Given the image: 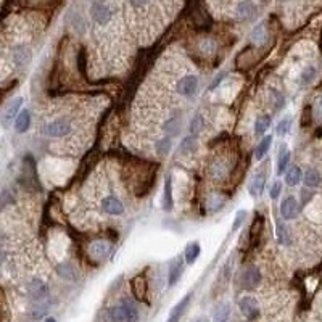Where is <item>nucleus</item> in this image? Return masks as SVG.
<instances>
[{
	"mask_svg": "<svg viewBox=\"0 0 322 322\" xmlns=\"http://www.w3.org/2000/svg\"><path fill=\"white\" fill-rule=\"evenodd\" d=\"M31 58H32V53H31L29 47L15 45L11 48V61H13L15 66H18V68L27 66V64L31 63Z\"/></svg>",
	"mask_w": 322,
	"mask_h": 322,
	"instance_id": "20e7f679",
	"label": "nucleus"
},
{
	"mask_svg": "<svg viewBox=\"0 0 322 322\" xmlns=\"http://www.w3.org/2000/svg\"><path fill=\"white\" fill-rule=\"evenodd\" d=\"M321 181H322V177L319 174V171L313 169V168L308 169L305 173V176H303V182H305L306 187H318V185L321 184Z\"/></svg>",
	"mask_w": 322,
	"mask_h": 322,
	"instance_id": "aec40b11",
	"label": "nucleus"
},
{
	"mask_svg": "<svg viewBox=\"0 0 322 322\" xmlns=\"http://www.w3.org/2000/svg\"><path fill=\"white\" fill-rule=\"evenodd\" d=\"M289 161H290V152L289 148L282 145L281 147V153H279V163H277V173L282 174L285 169L289 166Z\"/></svg>",
	"mask_w": 322,
	"mask_h": 322,
	"instance_id": "b1692460",
	"label": "nucleus"
},
{
	"mask_svg": "<svg viewBox=\"0 0 322 322\" xmlns=\"http://www.w3.org/2000/svg\"><path fill=\"white\" fill-rule=\"evenodd\" d=\"M281 190H282V182L281 181H276L273 185H271V189H269V195L273 200L279 198V195H281Z\"/></svg>",
	"mask_w": 322,
	"mask_h": 322,
	"instance_id": "4c0bfd02",
	"label": "nucleus"
},
{
	"mask_svg": "<svg viewBox=\"0 0 322 322\" xmlns=\"http://www.w3.org/2000/svg\"><path fill=\"white\" fill-rule=\"evenodd\" d=\"M197 148V137L195 135H189L181 142V147H179V152L184 155H190L193 153V150Z\"/></svg>",
	"mask_w": 322,
	"mask_h": 322,
	"instance_id": "a878e982",
	"label": "nucleus"
},
{
	"mask_svg": "<svg viewBox=\"0 0 322 322\" xmlns=\"http://www.w3.org/2000/svg\"><path fill=\"white\" fill-rule=\"evenodd\" d=\"M102 210L106 214H111V216H118V214H123L124 213V205L116 197H106V198H103V202H102Z\"/></svg>",
	"mask_w": 322,
	"mask_h": 322,
	"instance_id": "9b49d317",
	"label": "nucleus"
},
{
	"mask_svg": "<svg viewBox=\"0 0 322 322\" xmlns=\"http://www.w3.org/2000/svg\"><path fill=\"white\" fill-rule=\"evenodd\" d=\"M269 95H271V98H273V105H274V110H276V111H279L281 108H284L285 98H284V95L281 94V92L276 90V89H271V90H269Z\"/></svg>",
	"mask_w": 322,
	"mask_h": 322,
	"instance_id": "c85d7f7f",
	"label": "nucleus"
},
{
	"mask_svg": "<svg viewBox=\"0 0 322 322\" xmlns=\"http://www.w3.org/2000/svg\"><path fill=\"white\" fill-rule=\"evenodd\" d=\"M203 126H205L203 116H200V114H197V116H193L192 123H190V131H192V134H198V132L203 129Z\"/></svg>",
	"mask_w": 322,
	"mask_h": 322,
	"instance_id": "473e14b6",
	"label": "nucleus"
},
{
	"mask_svg": "<svg viewBox=\"0 0 322 322\" xmlns=\"http://www.w3.org/2000/svg\"><path fill=\"white\" fill-rule=\"evenodd\" d=\"M192 322H208V318H205V316H200V318H195Z\"/></svg>",
	"mask_w": 322,
	"mask_h": 322,
	"instance_id": "79ce46f5",
	"label": "nucleus"
},
{
	"mask_svg": "<svg viewBox=\"0 0 322 322\" xmlns=\"http://www.w3.org/2000/svg\"><path fill=\"white\" fill-rule=\"evenodd\" d=\"M314 74H316V69H314L313 66H308V68L303 71V74H302V84L311 82L313 77H314Z\"/></svg>",
	"mask_w": 322,
	"mask_h": 322,
	"instance_id": "e433bc0d",
	"label": "nucleus"
},
{
	"mask_svg": "<svg viewBox=\"0 0 322 322\" xmlns=\"http://www.w3.org/2000/svg\"><path fill=\"white\" fill-rule=\"evenodd\" d=\"M190 298H192V293H189V295H185V297L181 300V302H179V303L173 308V310H171L166 322H181V318L184 316V313H185V310H187V306H189V303H190Z\"/></svg>",
	"mask_w": 322,
	"mask_h": 322,
	"instance_id": "f8f14e48",
	"label": "nucleus"
},
{
	"mask_svg": "<svg viewBox=\"0 0 322 322\" xmlns=\"http://www.w3.org/2000/svg\"><path fill=\"white\" fill-rule=\"evenodd\" d=\"M277 240H279L281 245H290V243H292L289 229L285 226H277Z\"/></svg>",
	"mask_w": 322,
	"mask_h": 322,
	"instance_id": "c756f323",
	"label": "nucleus"
},
{
	"mask_svg": "<svg viewBox=\"0 0 322 322\" xmlns=\"http://www.w3.org/2000/svg\"><path fill=\"white\" fill-rule=\"evenodd\" d=\"M182 269H184V264L181 258H176L169 263V269H168V284L169 287H174L177 284V281L181 279L182 276Z\"/></svg>",
	"mask_w": 322,
	"mask_h": 322,
	"instance_id": "ddd939ff",
	"label": "nucleus"
},
{
	"mask_svg": "<svg viewBox=\"0 0 322 322\" xmlns=\"http://www.w3.org/2000/svg\"><path fill=\"white\" fill-rule=\"evenodd\" d=\"M27 293H29V297L32 300H35L37 303H42V300L48 295V289L42 281L34 279V281H31L29 285H27Z\"/></svg>",
	"mask_w": 322,
	"mask_h": 322,
	"instance_id": "1a4fd4ad",
	"label": "nucleus"
},
{
	"mask_svg": "<svg viewBox=\"0 0 322 322\" xmlns=\"http://www.w3.org/2000/svg\"><path fill=\"white\" fill-rule=\"evenodd\" d=\"M245 219H247V211H239L237 213V216H235V221H234V226H232V231H237V229L245 223Z\"/></svg>",
	"mask_w": 322,
	"mask_h": 322,
	"instance_id": "58836bf2",
	"label": "nucleus"
},
{
	"mask_svg": "<svg viewBox=\"0 0 322 322\" xmlns=\"http://www.w3.org/2000/svg\"><path fill=\"white\" fill-rule=\"evenodd\" d=\"M56 273H58L60 277H63L64 281H76V271L74 268L68 263H63L56 268Z\"/></svg>",
	"mask_w": 322,
	"mask_h": 322,
	"instance_id": "393cba45",
	"label": "nucleus"
},
{
	"mask_svg": "<svg viewBox=\"0 0 322 322\" xmlns=\"http://www.w3.org/2000/svg\"><path fill=\"white\" fill-rule=\"evenodd\" d=\"M71 131H73V127H71V123L68 119H55L44 127V134L47 137H55V139L64 137V135H68Z\"/></svg>",
	"mask_w": 322,
	"mask_h": 322,
	"instance_id": "f03ea898",
	"label": "nucleus"
},
{
	"mask_svg": "<svg viewBox=\"0 0 322 322\" xmlns=\"http://www.w3.org/2000/svg\"><path fill=\"white\" fill-rule=\"evenodd\" d=\"M132 292H134V295L137 297L139 300L142 298H145V293H147V282H145V279L142 277V276H137L132 281Z\"/></svg>",
	"mask_w": 322,
	"mask_h": 322,
	"instance_id": "4be33fe9",
	"label": "nucleus"
},
{
	"mask_svg": "<svg viewBox=\"0 0 322 322\" xmlns=\"http://www.w3.org/2000/svg\"><path fill=\"white\" fill-rule=\"evenodd\" d=\"M29 127H31V111L29 110H23L18 114V118L15 119V131L19 132V134H23Z\"/></svg>",
	"mask_w": 322,
	"mask_h": 322,
	"instance_id": "dca6fc26",
	"label": "nucleus"
},
{
	"mask_svg": "<svg viewBox=\"0 0 322 322\" xmlns=\"http://www.w3.org/2000/svg\"><path fill=\"white\" fill-rule=\"evenodd\" d=\"M290 126H292V119L290 118H284L281 123L277 124V127H276V132L279 134V135H285L289 131H290Z\"/></svg>",
	"mask_w": 322,
	"mask_h": 322,
	"instance_id": "72a5a7b5",
	"label": "nucleus"
},
{
	"mask_svg": "<svg viewBox=\"0 0 322 322\" xmlns=\"http://www.w3.org/2000/svg\"><path fill=\"white\" fill-rule=\"evenodd\" d=\"M111 243L106 242V240H95L94 243H90L89 247V253L94 260H103L110 255L111 252Z\"/></svg>",
	"mask_w": 322,
	"mask_h": 322,
	"instance_id": "9d476101",
	"label": "nucleus"
},
{
	"mask_svg": "<svg viewBox=\"0 0 322 322\" xmlns=\"http://www.w3.org/2000/svg\"><path fill=\"white\" fill-rule=\"evenodd\" d=\"M237 16L240 19H245V21L253 19L256 16V5L252 3V2L237 3Z\"/></svg>",
	"mask_w": 322,
	"mask_h": 322,
	"instance_id": "2eb2a0df",
	"label": "nucleus"
},
{
	"mask_svg": "<svg viewBox=\"0 0 322 322\" xmlns=\"http://www.w3.org/2000/svg\"><path fill=\"white\" fill-rule=\"evenodd\" d=\"M261 282V273H260V269L258 268H248L243 271V274H242V285H243V289H247V290H253L256 289L258 285H260Z\"/></svg>",
	"mask_w": 322,
	"mask_h": 322,
	"instance_id": "423d86ee",
	"label": "nucleus"
},
{
	"mask_svg": "<svg viewBox=\"0 0 322 322\" xmlns=\"http://www.w3.org/2000/svg\"><path fill=\"white\" fill-rule=\"evenodd\" d=\"M174 206L173 202V177L168 176L166 182H164V197H163V208L166 211H171Z\"/></svg>",
	"mask_w": 322,
	"mask_h": 322,
	"instance_id": "f3484780",
	"label": "nucleus"
},
{
	"mask_svg": "<svg viewBox=\"0 0 322 322\" xmlns=\"http://www.w3.org/2000/svg\"><path fill=\"white\" fill-rule=\"evenodd\" d=\"M108 318L111 322H137L139 310L131 300H124V302L111 308L108 311Z\"/></svg>",
	"mask_w": 322,
	"mask_h": 322,
	"instance_id": "f257e3e1",
	"label": "nucleus"
},
{
	"mask_svg": "<svg viewBox=\"0 0 322 322\" xmlns=\"http://www.w3.org/2000/svg\"><path fill=\"white\" fill-rule=\"evenodd\" d=\"M90 15L94 18L95 23L98 24H106L108 21L111 19L113 13L110 10V6L106 3H102V2H94L90 5Z\"/></svg>",
	"mask_w": 322,
	"mask_h": 322,
	"instance_id": "7ed1b4c3",
	"label": "nucleus"
},
{
	"mask_svg": "<svg viewBox=\"0 0 322 322\" xmlns=\"http://www.w3.org/2000/svg\"><path fill=\"white\" fill-rule=\"evenodd\" d=\"M210 173H211V176L214 177V179H224L226 176H227V168L224 166L223 163H214L213 166H211V169H210Z\"/></svg>",
	"mask_w": 322,
	"mask_h": 322,
	"instance_id": "7c9ffc66",
	"label": "nucleus"
},
{
	"mask_svg": "<svg viewBox=\"0 0 322 322\" xmlns=\"http://www.w3.org/2000/svg\"><path fill=\"white\" fill-rule=\"evenodd\" d=\"M200 48H202V52H205V53H211V52H214V48H216V42L213 39H203L200 42Z\"/></svg>",
	"mask_w": 322,
	"mask_h": 322,
	"instance_id": "c9c22d12",
	"label": "nucleus"
},
{
	"mask_svg": "<svg viewBox=\"0 0 322 322\" xmlns=\"http://www.w3.org/2000/svg\"><path fill=\"white\" fill-rule=\"evenodd\" d=\"M224 77H226V73H224V71H223V73H219V74L216 76V79H214V81L211 82V85H210V90H214V89H216L218 85H219L221 82H223Z\"/></svg>",
	"mask_w": 322,
	"mask_h": 322,
	"instance_id": "ea45409f",
	"label": "nucleus"
},
{
	"mask_svg": "<svg viewBox=\"0 0 322 322\" xmlns=\"http://www.w3.org/2000/svg\"><path fill=\"white\" fill-rule=\"evenodd\" d=\"M198 89V77L197 76H185L177 82V92L184 97H192Z\"/></svg>",
	"mask_w": 322,
	"mask_h": 322,
	"instance_id": "6e6552de",
	"label": "nucleus"
},
{
	"mask_svg": "<svg viewBox=\"0 0 322 322\" xmlns=\"http://www.w3.org/2000/svg\"><path fill=\"white\" fill-rule=\"evenodd\" d=\"M266 39V31H264V24H260L255 27V31L252 34V40L256 42V44H261Z\"/></svg>",
	"mask_w": 322,
	"mask_h": 322,
	"instance_id": "2f4dec72",
	"label": "nucleus"
},
{
	"mask_svg": "<svg viewBox=\"0 0 322 322\" xmlns=\"http://www.w3.org/2000/svg\"><path fill=\"white\" fill-rule=\"evenodd\" d=\"M171 140L169 139H163L160 140L158 144H156V152H158L160 155H168L169 153V150H171Z\"/></svg>",
	"mask_w": 322,
	"mask_h": 322,
	"instance_id": "f704fd0d",
	"label": "nucleus"
},
{
	"mask_svg": "<svg viewBox=\"0 0 322 322\" xmlns=\"http://www.w3.org/2000/svg\"><path fill=\"white\" fill-rule=\"evenodd\" d=\"M231 318V305L219 303L213 311V322H227Z\"/></svg>",
	"mask_w": 322,
	"mask_h": 322,
	"instance_id": "a211bd4d",
	"label": "nucleus"
},
{
	"mask_svg": "<svg viewBox=\"0 0 322 322\" xmlns=\"http://www.w3.org/2000/svg\"><path fill=\"white\" fill-rule=\"evenodd\" d=\"M271 144H273V135H266L260 144H258V147H256V158L258 160H261L264 155L268 153V150H269V147H271Z\"/></svg>",
	"mask_w": 322,
	"mask_h": 322,
	"instance_id": "bb28decb",
	"label": "nucleus"
},
{
	"mask_svg": "<svg viewBox=\"0 0 322 322\" xmlns=\"http://www.w3.org/2000/svg\"><path fill=\"white\" fill-rule=\"evenodd\" d=\"M281 214H282V218L284 219H293V218H297V214H298V202H297V198H293V197H287L282 202L281 205Z\"/></svg>",
	"mask_w": 322,
	"mask_h": 322,
	"instance_id": "4468645a",
	"label": "nucleus"
},
{
	"mask_svg": "<svg viewBox=\"0 0 322 322\" xmlns=\"http://www.w3.org/2000/svg\"><path fill=\"white\" fill-rule=\"evenodd\" d=\"M200 243L198 242H192V243H189L187 245V248H185V253H184V256H185V261H187L189 264H193L197 261V258L200 256Z\"/></svg>",
	"mask_w": 322,
	"mask_h": 322,
	"instance_id": "5701e85b",
	"label": "nucleus"
},
{
	"mask_svg": "<svg viewBox=\"0 0 322 322\" xmlns=\"http://www.w3.org/2000/svg\"><path fill=\"white\" fill-rule=\"evenodd\" d=\"M239 308L242 314L245 316L248 321H255L260 316V308H258V302L252 297H243L239 302Z\"/></svg>",
	"mask_w": 322,
	"mask_h": 322,
	"instance_id": "39448f33",
	"label": "nucleus"
},
{
	"mask_svg": "<svg viewBox=\"0 0 322 322\" xmlns=\"http://www.w3.org/2000/svg\"><path fill=\"white\" fill-rule=\"evenodd\" d=\"M271 124V118L266 116V114H263V116H258L256 118V123H255V132L258 135H261L268 131V127Z\"/></svg>",
	"mask_w": 322,
	"mask_h": 322,
	"instance_id": "cd10ccee",
	"label": "nucleus"
},
{
	"mask_svg": "<svg viewBox=\"0 0 322 322\" xmlns=\"http://www.w3.org/2000/svg\"><path fill=\"white\" fill-rule=\"evenodd\" d=\"M21 103H23V98L21 97H16V98H13L11 102H8L6 103V106L3 108V113H2V124L6 127L8 126L11 121H13V118H18V110H19V106H21Z\"/></svg>",
	"mask_w": 322,
	"mask_h": 322,
	"instance_id": "0eeeda50",
	"label": "nucleus"
},
{
	"mask_svg": "<svg viewBox=\"0 0 322 322\" xmlns=\"http://www.w3.org/2000/svg\"><path fill=\"white\" fill-rule=\"evenodd\" d=\"M302 181H303V174H302V169H300L298 166H293L287 171V176H285V182H287V185L295 187V185L300 184Z\"/></svg>",
	"mask_w": 322,
	"mask_h": 322,
	"instance_id": "412c9836",
	"label": "nucleus"
},
{
	"mask_svg": "<svg viewBox=\"0 0 322 322\" xmlns=\"http://www.w3.org/2000/svg\"><path fill=\"white\" fill-rule=\"evenodd\" d=\"M314 114H316L319 119H322V98H319L316 105H314Z\"/></svg>",
	"mask_w": 322,
	"mask_h": 322,
	"instance_id": "a19ab883",
	"label": "nucleus"
},
{
	"mask_svg": "<svg viewBox=\"0 0 322 322\" xmlns=\"http://www.w3.org/2000/svg\"><path fill=\"white\" fill-rule=\"evenodd\" d=\"M264 184H266V177H264V174H256L248 185V192L252 193L253 197L261 195L264 190Z\"/></svg>",
	"mask_w": 322,
	"mask_h": 322,
	"instance_id": "6ab92c4d",
	"label": "nucleus"
},
{
	"mask_svg": "<svg viewBox=\"0 0 322 322\" xmlns=\"http://www.w3.org/2000/svg\"><path fill=\"white\" fill-rule=\"evenodd\" d=\"M45 322H56V319H53V318H47V319H45Z\"/></svg>",
	"mask_w": 322,
	"mask_h": 322,
	"instance_id": "37998d69",
	"label": "nucleus"
}]
</instances>
